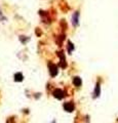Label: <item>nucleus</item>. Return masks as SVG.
<instances>
[{"label":"nucleus","mask_w":118,"mask_h":123,"mask_svg":"<svg viewBox=\"0 0 118 123\" xmlns=\"http://www.w3.org/2000/svg\"><path fill=\"white\" fill-rule=\"evenodd\" d=\"M48 67H49V72H50V75L52 77L57 76V74H58V67L55 66V65H54V64H49Z\"/></svg>","instance_id":"f257e3e1"},{"label":"nucleus","mask_w":118,"mask_h":123,"mask_svg":"<svg viewBox=\"0 0 118 123\" xmlns=\"http://www.w3.org/2000/svg\"><path fill=\"white\" fill-rule=\"evenodd\" d=\"M54 97L59 98V100H62L65 97V92L62 89H55L54 91Z\"/></svg>","instance_id":"f03ea898"},{"label":"nucleus","mask_w":118,"mask_h":123,"mask_svg":"<svg viewBox=\"0 0 118 123\" xmlns=\"http://www.w3.org/2000/svg\"><path fill=\"white\" fill-rule=\"evenodd\" d=\"M64 109L67 112H73L74 111V105L72 103H66L64 105Z\"/></svg>","instance_id":"7ed1b4c3"},{"label":"nucleus","mask_w":118,"mask_h":123,"mask_svg":"<svg viewBox=\"0 0 118 123\" xmlns=\"http://www.w3.org/2000/svg\"><path fill=\"white\" fill-rule=\"evenodd\" d=\"M23 79H24V76H23V74H22V73L14 74V81L21 82V81H23Z\"/></svg>","instance_id":"20e7f679"},{"label":"nucleus","mask_w":118,"mask_h":123,"mask_svg":"<svg viewBox=\"0 0 118 123\" xmlns=\"http://www.w3.org/2000/svg\"><path fill=\"white\" fill-rule=\"evenodd\" d=\"M73 83H74V85L78 87V86L81 85V83H82V82H81V79H80L79 77H75V78L73 79Z\"/></svg>","instance_id":"39448f33"},{"label":"nucleus","mask_w":118,"mask_h":123,"mask_svg":"<svg viewBox=\"0 0 118 123\" xmlns=\"http://www.w3.org/2000/svg\"><path fill=\"white\" fill-rule=\"evenodd\" d=\"M73 24L75 25V26L78 24V12H76V13L73 15Z\"/></svg>","instance_id":"423d86ee"},{"label":"nucleus","mask_w":118,"mask_h":123,"mask_svg":"<svg viewBox=\"0 0 118 123\" xmlns=\"http://www.w3.org/2000/svg\"><path fill=\"white\" fill-rule=\"evenodd\" d=\"M99 95H100V84H97V87L95 90V97H99Z\"/></svg>","instance_id":"0eeeda50"},{"label":"nucleus","mask_w":118,"mask_h":123,"mask_svg":"<svg viewBox=\"0 0 118 123\" xmlns=\"http://www.w3.org/2000/svg\"><path fill=\"white\" fill-rule=\"evenodd\" d=\"M68 45H69V46H68V51L71 52V51H72L73 49H74V46H73V44H72V43H71V42L68 43Z\"/></svg>","instance_id":"6e6552de"}]
</instances>
